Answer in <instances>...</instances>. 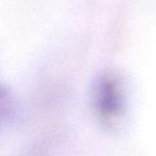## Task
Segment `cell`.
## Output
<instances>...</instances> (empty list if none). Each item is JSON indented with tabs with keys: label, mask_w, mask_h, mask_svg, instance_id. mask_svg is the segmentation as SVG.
<instances>
[{
	"label": "cell",
	"mask_w": 156,
	"mask_h": 156,
	"mask_svg": "<svg viewBox=\"0 0 156 156\" xmlns=\"http://www.w3.org/2000/svg\"><path fill=\"white\" fill-rule=\"evenodd\" d=\"M101 89V112L102 115L108 118L115 117L120 110L119 102V92H118V85L113 78L109 77L104 83H102Z\"/></svg>",
	"instance_id": "cell-1"
}]
</instances>
